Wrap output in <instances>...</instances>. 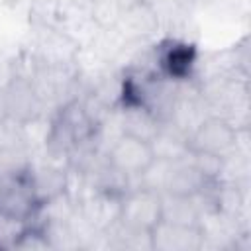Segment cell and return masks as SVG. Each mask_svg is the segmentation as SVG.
Returning <instances> with one entry per match:
<instances>
[{
  "instance_id": "cell-1",
  "label": "cell",
  "mask_w": 251,
  "mask_h": 251,
  "mask_svg": "<svg viewBox=\"0 0 251 251\" xmlns=\"http://www.w3.org/2000/svg\"><path fill=\"white\" fill-rule=\"evenodd\" d=\"M118 216L127 229L149 237V233L165 218V200L153 186L126 190L120 202Z\"/></svg>"
},
{
  "instance_id": "cell-4",
  "label": "cell",
  "mask_w": 251,
  "mask_h": 251,
  "mask_svg": "<svg viewBox=\"0 0 251 251\" xmlns=\"http://www.w3.org/2000/svg\"><path fill=\"white\" fill-rule=\"evenodd\" d=\"M94 135V122L78 104H69L57 118L53 127V141L61 149H71L88 141Z\"/></svg>"
},
{
  "instance_id": "cell-2",
  "label": "cell",
  "mask_w": 251,
  "mask_h": 251,
  "mask_svg": "<svg viewBox=\"0 0 251 251\" xmlns=\"http://www.w3.org/2000/svg\"><path fill=\"white\" fill-rule=\"evenodd\" d=\"M157 159L151 139L127 131H124L108 149V167L124 178H143Z\"/></svg>"
},
{
  "instance_id": "cell-5",
  "label": "cell",
  "mask_w": 251,
  "mask_h": 251,
  "mask_svg": "<svg viewBox=\"0 0 251 251\" xmlns=\"http://www.w3.org/2000/svg\"><path fill=\"white\" fill-rule=\"evenodd\" d=\"M151 247L167 249V251H188L200 247V231L196 226L188 224H176L163 220L151 233Z\"/></svg>"
},
{
  "instance_id": "cell-6",
  "label": "cell",
  "mask_w": 251,
  "mask_h": 251,
  "mask_svg": "<svg viewBox=\"0 0 251 251\" xmlns=\"http://www.w3.org/2000/svg\"><path fill=\"white\" fill-rule=\"evenodd\" d=\"M196 53L194 47L188 43H178V41H169V47H165L159 55V65H161V73L167 78H186L190 75V69L194 65Z\"/></svg>"
},
{
  "instance_id": "cell-3",
  "label": "cell",
  "mask_w": 251,
  "mask_h": 251,
  "mask_svg": "<svg viewBox=\"0 0 251 251\" xmlns=\"http://www.w3.org/2000/svg\"><path fill=\"white\" fill-rule=\"evenodd\" d=\"M235 141L237 131L227 120L206 118L184 139V145L190 155H214L224 159L235 147Z\"/></svg>"
}]
</instances>
